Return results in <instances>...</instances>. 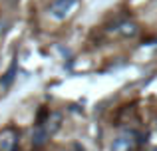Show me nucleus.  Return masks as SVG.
I'll return each mask as SVG.
<instances>
[{"label": "nucleus", "instance_id": "obj_1", "mask_svg": "<svg viewBox=\"0 0 157 151\" xmlns=\"http://www.w3.org/2000/svg\"><path fill=\"white\" fill-rule=\"evenodd\" d=\"M137 143H139L137 133L131 131V129H125V131H121L113 139V143H111V151H135Z\"/></svg>", "mask_w": 157, "mask_h": 151}, {"label": "nucleus", "instance_id": "obj_2", "mask_svg": "<svg viewBox=\"0 0 157 151\" xmlns=\"http://www.w3.org/2000/svg\"><path fill=\"white\" fill-rule=\"evenodd\" d=\"M18 143V131L16 127L8 125L0 131V151H14Z\"/></svg>", "mask_w": 157, "mask_h": 151}, {"label": "nucleus", "instance_id": "obj_3", "mask_svg": "<svg viewBox=\"0 0 157 151\" xmlns=\"http://www.w3.org/2000/svg\"><path fill=\"white\" fill-rule=\"evenodd\" d=\"M74 4H76V0H56V2L52 4V8H50V14L56 20H64L66 16L70 14V10H72Z\"/></svg>", "mask_w": 157, "mask_h": 151}, {"label": "nucleus", "instance_id": "obj_4", "mask_svg": "<svg viewBox=\"0 0 157 151\" xmlns=\"http://www.w3.org/2000/svg\"><path fill=\"white\" fill-rule=\"evenodd\" d=\"M48 137H50V133L46 131V127L42 123H38L34 127V131H32V143H34V147H42L48 141Z\"/></svg>", "mask_w": 157, "mask_h": 151}, {"label": "nucleus", "instance_id": "obj_5", "mask_svg": "<svg viewBox=\"0 0 157 151\" xmlns=\"http://www.w3.org/2000/svg\"><path fill=\"white\" fill-rule=\"evenodd\" d=\"M42 125L46 127V131L50 133V135H54V133H56L58 129H60V125H62V115L54 111V113H50V115H48V119L44 121Z\"/></svg>", "mask_w": 157, "mask_h": 151}, {"label": "nucleus", "instance_id": "obj_6", "mask_svg": "<svg viewBox=\"0 0 157 151\" xmlns=\"http://www.w3.org/2000/svg\"><path fill=\"white\" fill-rule=\"evenodd\" d=\"M117 32H119L121 36H125V38H133V36L139 32V28H137V24H135V22L125 20V22H121V24L117 26Z\"/></svg>", "mask_w": 157, "mask_h": 151}, {"label": "nucleus", "instance_id": "obj_7", "mask_svg": "<svg viewBox=\"0 0 157 151\" xmlns=\"http://www.w3.org/2000/svg\"><path fill=\"white\" fill-rule=\"evenodd\" d=\"M14 76H16V64H12L10 70L4 74V80H0V88H2V89H8V88H10V84L14 81Z\"/></svg>", "mask_w": 157, "mask_h": 151}, {"label": "nucleus", "instance_id": "obj_8", "mask_svg": "<svg viewBox=\"0 0 157 151\" xmlns=\"http://www.w3.org/2000/svg\"><path fill=\"white\" fill-rule=\"evenodd\" d=\"M64 151H84V147H82L80 143H72V147H68V149H64Z\"/></svg>", "mask_w": 157, "mask_h": 151}, {"label": "nucleus", "instance_id": "obj_9", "mask_svg": "<svg viewBox=\"0 0 157 151\" xmlns=\"http://www.w3.org/2000/svg\"><path fill=\"white\" fill-rule=\"evenodd\" d=\"M153 151H157V147H155V149H153Z\"/></svg>", "mask_w": 157, "mask_h": 151}]
</instances>
